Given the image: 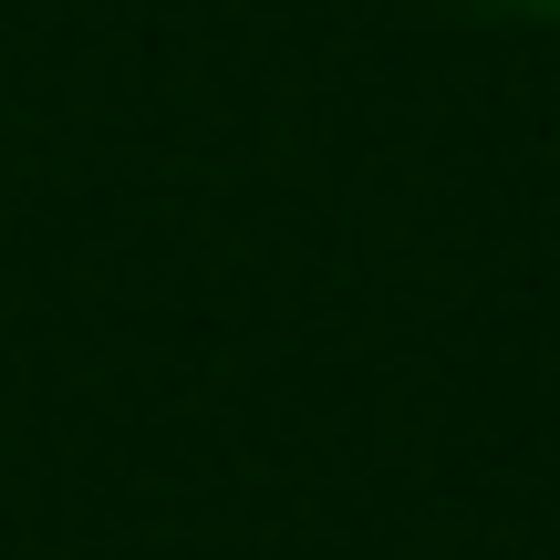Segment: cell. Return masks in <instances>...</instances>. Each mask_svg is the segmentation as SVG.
Wrapping results in <instances>:
<instances>
[{
	"mask_svg": "<svg viewBox=\"0 0 560 560\" xmlns=\"http://www.w3.org/2000/svg\"><path fill=\"white\" fill-rule=\"evenodd\" d=\"M488 11H540V21H560V0H488Z\"/></svg>",
	"mask_w": 560,
	"mask_h": 560,
	"instance_id": "cell-1",
	"label": "cell"
}]
</instances>
